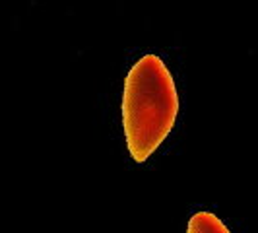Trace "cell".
<instances>
[{
    "instance_id": "cell-1",
    "label": "cell",
    "mask_w": 258,
    "mask_h": 233,
    "mask_svg": "<svg viewBox=\"0 0 258 233\" xmlns=\"http://www.w3.org/2000/svg\"><path fill=\"white\" fill-rule=\"evenodd\" d=\"M179 95L167 65L157 54H144L126 74L122 91V127L136 163H144L175 127Z\"/></svg>"
},
{
    "instance_id": "cell-2",
    "label": "cell",
    "mask_w": 258,
    "mask_h": 233,
    "mask_svg": "<svg viewBox=\"0 0 258 233\" xmlns=\"http://www.w3.org/2000/svg\"><path fill=\"white\" fill-rule=\"evenodd\" d=\"M186 233H231L227 229V225L212 212L200 210L190 216Z\"/></svg>"
}]
</instances>
